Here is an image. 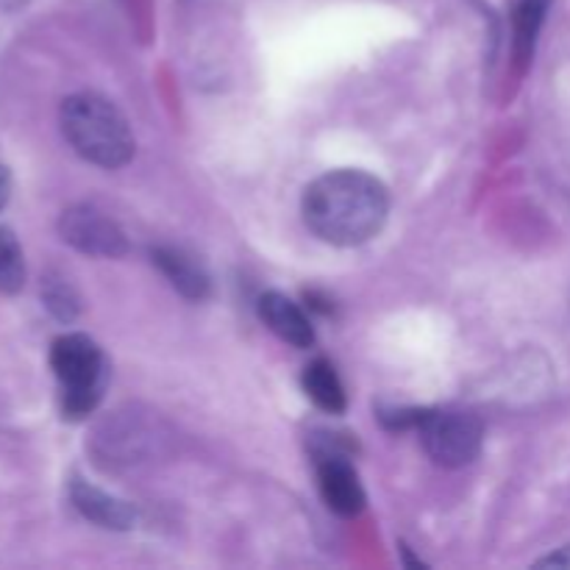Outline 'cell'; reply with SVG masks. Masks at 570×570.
<instances>
[{
    "instance_id": "14",
    "label": "cell",
    "mask_w": 570,
    "mask_h": 570,
    "mask_svg": "<svg viewBox=\"0 0 570 570\" xmlns=\"http://www.w3.org/2000/svg\"><path fill=\"white\" fill-rule=\"evenodd\" d=\"M26 284V259L22 248L9 228L0 226V293L14 295Z\"/></svg>"
},
{
    "instance_id": "15",
    "label": "cell",
    "mask_w": 570,
    "mask_h": 570,
    "mask_svg": "<svg viewBox=\"0 0 570 570\" xmlns=\"http://www.w3.org/2000/svg\"><path fill=\"white\" fill-rule=\"evenodd\" d=\"M538 568H570V546L560 549L557 554L543 557V560L538 562Z\"/></svg>"
},
{
    "instance_id": "11",
    "label": "cell",
    "mask_w": 570,
    "mask_h": 570,
    "mask_svg": "<svg viewBox=\"0 0 570 570\" xmlns=\"http://www.w3.org/2000/svg\"><path fill=\"white\" fill-rule=\"evenodd\" d=\"M549 6L551 0H518L512 9V56H515L518 70H527L532 61Z\"/></svg>"
},
{
    "instance_id": "2",
    "label": "cell",
    "mask_w": 570,
    "mask_h": 570,
    "mask_svg": "<svg viewBox=\"0 0 570 570\" xmlns=\"http://www.w3.org/2000/svg\"><path fill=\"white\" fill-rule=\"evenodd\" d=\"M61 134L81 159L115 170L131 161L134 134L126 115L98 92H78L65 98L59 111Z\"/></svg>"
},
{
    "instance_id": "3",
    "label": "cell",
    "mask_w": 570,
    "mask_h": 570,
    "mask_svg": "<svg viewBox=\"0 0 570 570\" xmlns=\"http://www.w3.org/2000/svg\"><path fill=\"white\" fill-rule=\"evenodd\" d=\"M50 367L61 390V412L67 421H81L104 399L109 365L104 351L87 334H61L50 345Z\"/></svg>"
},
{
    "instance_id": "6",
    "label": "cell",
    "mask_w": 570,
    "mask_h": 570,
    "mask_svg": "<svg viewBox=\"0 0 570 570\" xmlns=\"http://www.w3.org/2000/svg\"><path fill=\"white\" fill-rule=\"evenodd\" d=\"M315 468L317 488L328 510L343 518H354L365 510V490L348 456H323L315 460Z\"/></svg>"
},
{
    "instance_id": "5",
    "label": "cell",
    "mask_w": 570,
    "mask_h": 570,
    "mask_svg": "<svg viewBox=\"0 0 570 570\" xmlns=\"http://www.w3.org/2000/svg\"><path fill=\"white\" fill-rule=\"evenodd\" d=\"M59 237L78 254L98 259H120L128 254L126 232L92 204H78L61 212Z\"/></svg>"
},
{
    "instance_id": "8",
    "label": "cell",
    "mask_w": 570,
    "mask_h": 570,
    "mask_svg": "<svg viewBox=\"0 0 570 570\" xmlns=\"http://www.w3.org/2000/svg\"><path fill=\"white\" fill-rule=\"evenodd\" d=\"M70 501L87 521L98 523L100 529L128 532L137 523V510L128 501L104 493V490L92 488V484L81 482V479L70 484Z\"/></svg>"
},
{
    "instance_id": "13",
    "label": "cell",
    "mask_w": 570,
    "mask_h": 570,
    "mask_svg": "<svg viewBox=\"0 0 570 570\" xmlns=\"http://www.w3.org/2000/svg\"><path fill=\"white\" fill-rule=\"evenodd\" d=\"M42 304L56 321L72 323L81 315V295L61 273H48L42 282Z\"/></svg>"
},
{
    "instance_id": "12",
    "label": "cell",
    "mask_w": 570,
    "mask_h": 570,
    "mask_svg": "<svg viewBox=\"0 0 570 570\" xmlns=\"http://www.w3.org/2000/svg\"><path fill=\"white\" fill-rule=\"evenodd\" d=\"M301 384H304V393L315 401V406H321L328 415H340V412H345V406H348V395H345V387L343 382H340L332 362H309V365L304 367Z\"/></svg>"
},
{
    "instance_id": "16",
    "label": "cell",
    "mask_w": 570,
    "mask_h": 570,
    "mask_svg": "<svg viewBox=\"0 0 570 570\" xmlns=\"http://www.w3.org/2000/svg\"><path fill=\"white\" fill-rule=\"evenodd\" d=\"M9 198H11V176L9 170H6L3 161H0V209L9 204Z\"/></svg>"
},
{
    "instance_id": "1",
    "label": "cell",
    "mask_w": 570,
    "mask_h": 570,
    "mask_svg": "<svg viewBox=\"0 0 570 570\" xmlns=\"http://www.w3.org/2000/svg\"><path fill=\"white\" fill-rule=\"evenodd\" d=\"M301 215L317 239L337 248H354L371 243L384 228L390 193L371 173L332 170L306 187Z\"/></svg>"
},
{
    "instance_id": "7",
    "label": "cell",
    "mask_w": 570,
    "mask_h": 570,
    "mask_svg": "<svg viewBox=\"0 0 570 570\" xmlns=\"http://www.w3.org/2000/svg\"><path fill=\"white\" fill-rule=\"evenodd\" d=\"M256 309H259L262 323L293 348H309L315 343V328H312L306 312L284 293L271 289V293L262 295Z\"/></svg>"
},
{
    "instance_id": "10",
    "label": "cell",
    "mask_w": 570,
    "mask_h": 570,
    "mask_svg": "<svg viewBox=\"0 0 570 570\" xmlns=\"http://www.w3.org/2000/svg\"><path fill=\"white\" fill-rule=\"evenodd\" d=\"M100 456L109 462H137L139 456L148 454L154 449V432H150L148 423L137 421L131 415L120 417L117 423H106L104 432H98Z\"/></svg>"
},
{
    "instance_id": "4",
    "label": "cell",
    "mask_w": 570,
    "mask_h": 570,
    "mask_svg": "<svg viewBox=\"0 0 570 570\" xmlns=\"http://www.w3.org/2000/svg\"><path fill=\"white\" fill-rule=\"evenodd\" d=\"M417 429L423 449L440 468H465L482 454L484 426L473 412L429 410Z\"/></svg>"
},
{
    "instance_id": "9",
    "label": "cell",
    "mask_w": 570,
    "mask_h": 570,
    "mask_svg": "<svg viewBox=\"0 0 570 570\" xmlns=\"http://www.w3.org/2000/svg\"><path fill=\"white\" fill-rule=\"evenodd\" d=\"M150 259L154 265L159 267L161 273L167 276V282L173 284V289L184 295L189 301H204L206 295L212 293V282H209V273L204 271L195 256L184 254L181 248H154L150 250Z\"/></svg>"
}]
</instances>
